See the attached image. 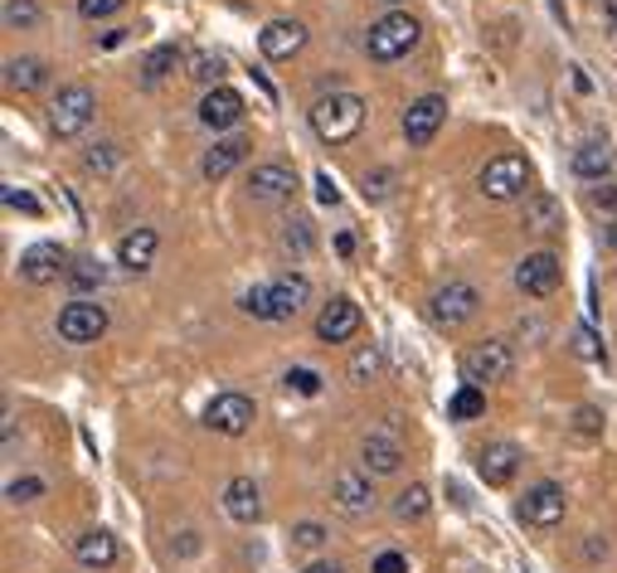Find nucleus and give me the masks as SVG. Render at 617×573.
<instances>
[{
  "label": "nucleus",
  "mask_w": 617,
  "mask_h": 573,
  "mask_svg": "<svg viewBox=\"0 0 617 573\" xmlns=\"http://www.w3.org/2000/svg\"><path fill=\"white\" fill-rule=\"evenodd\" d=\"M311 127H317V137L327 146H345L355 137V131L365 127V98L361 93H331L321 98L317 107H311Z\"/></svg>",
  "instance_id": "1"
},
{
  "label": "nucleus",
  "mask_w": 617,
  "mask_h": 573,
  "mask_svg": "<svg viewBox=\"0 0 617 573\" xmlns=\"http://www.w3.org/2000/svg\"><path fill=\"white\" fill-rule=\"evenodd\" d=\"M419 35H423V25L409 15V10H389L385 20H375L369 25V35H365V54L375 64H395V59H403V54L419 44Z\"/></svg>",
  "instance_id": "2"
},
{
  "label": "nucleus",
  "mask_w": 617,
  "mask_h": 573,
  "mask_svg": "<svg viewBox=\"0 0 617 573\" xmlns=\"http://www.w3.org/2000/svg\"><path fill=\"white\" fill-rule=\"evenodd\" d=\"M93 112H98V98H93V88L88 83H69V88H59V98L49 103V131L59 141H69L78 137V131L93 122Z\"/></svg>",
  "instance_id": "3"
},
{
  "label": "nucleus",
  "mask_w": 617,
  "mask_h": 573,
  "mask_svg": "<svg viewBox=\"0 0 617 573\" xmlns=\"http://www.w3.org/2000/svg\"><path fill=\"white\" fill-rule=\"evenodd\" d=\"M525 190H530V161L525 156H515V151H506V156H491L487 165H481V195L487 199H525Z\"/></svg>",
  "instance_id": "4"
},
{
  "label": "nucleus",
  "mask_w": 617,
  "mask_h": 573,
  "mask_svg": "<svg viewBox=\"0 0 617 573\" xmlns=\"http://www.w3.org/2000/svg\"><path fill=\"white\" fill-rule=\"evenodd\" d=\"M564 511H569V496H564V486H555V481L530 486L525 491V501L515 505L521 525H530V530H555V525L564 520Z\"/></svg>",
  "instance_id": "5"
},
{
  "label": "nucleus",
  "mask_w": 617,
  "mask_h": 573,
  "mask_svg": "<svg viewBox=\"0 0 617 573\" xmlns=\"http://www.w3.org/2000/svg\"><path fill=\"white\" fill-rule=\"evenodd\" d=\"M477 307H481V297H477L472 283H447V287L433 291L429 317L443 325V331H457V325H467V321L477 317Z\"/></svg>",
  "instance_id": "6"
},
{
  "label": "nucleus",
  "mask_w": 617,
  "mask_h": 573,
  "mask_svg": "<svg viewBox=\"0 0 617 573\" xmlns=\"http://www.w3.org/2000/svg\"><path fill=\"white\" fill-rule=\"evenodd\" d=\"M511 369H515V351L506 341H487V345L462 355V375H467V385H477V389L496 385V379H511Z\"/></svg>",
  "instance_id": "7"
},
{
  "label": "nucleus",
  "mask_w": 617,
  "mask_h": 573,
  "mask_svg": "<svg viewBox=\"0 0 617 573\" xmlns=\"http://www.w3.org/2000/svg\"><path fill=\"white\" fill-rule=\"evenodd\" d=\"M253 419H258V409H253V399L249 394H219V399H209V409H205V428H215L224 437H243L253 428Z\"/></svg>",
  "instance_id": "8"
},
{
  "label": "nucleus",
  "mask_w": 617,
  "mask_h": 573,
  "mask_svg": "<svg viewBox=\"0 0 617 573\" xmlns=\"http://www.w3.org/2000/svg\"><path fill=\"white\" fill-rule=\"evenodd\" d=\"M103 331H107V311L98 301H69L59 311V335L69 345H93V341H103Z\"/></svg>",
  "instance_id": "9"
},
{
  "label": "nucleus",
  "mask_w": 617,
  "mask_h": 573,
  "mask_svg": "<svg viewBox=\"0 0 617 573\" xmlns=\"http://www.w3.org/2000/svg\"><path fill=\"white\" fill-rule=\"evenodd\" d=\"M361 307H355L351 297H331L327 307H321V317H317V341H327V345H341V341H355L361 335Z\"/></svg>",
  "instance_id": "10"
},
{
  "label": "nucleus",
  "mask_w": 617,
  "mask_h": 573,
  "mask_svg": "<svg viewBox=\"0 0 617 573\" xmlns=\"http://www.w3.org/2000/svg\"><path fill=\"white\" fill-rule=\"evenodd\" d=\"M559 283H564V267H559L555 253H530L515 267V287L525 297H549V291H559Z\"/></svg>",
  "instance_id": "11"
},
{
  "label": "nucleus",
  "mask_w": 617,
  "mask_h": 573,
  "mask_svg": "<svg viewBox=\"0 0 617 573\" xmlns=\"http://www.w3.org/2000/svg\"><path fill=\"white\" fill-rule=\"evenodd\" d=\"M64 273H69V253H64L59 243H35V249H25V257H20V277H25L30 287H49V283H59Z\"/></svg>",
  "instance_id": "12"
},
{
  "label": "nucleus",
  "mask_w": 617,
  "mask_h": 573,
  "mask_svg": "<svg viewBox=\"0 0 617 573\" xmlns=\"http://www.w3.org/2000/svg\"><path fill=\"white\" fill-rule=\"evenodd\" d=\"M249 195L253 199H267V205H283V199L297 195V171L283 161H263V165H253V175H249Z\"/></svg>",
  "instance_id": "13"
},
{
  "label": "nucleus",
  "mask_w": 617,
  "mask_h": 573,
  "mask_svg": "<svg viewBox=\"0 0 617 573\" xmlns=\"http://www.w3.org/2000/svg\"><path fill=\"white\" fill-rule=\"evenodd\" d=\"M307 297H311V283L301 273H287V277H277V283H267V321L301 317Z\"/></svg>",
  "instance_id": "14"
},
{
  "label": "nucleus",
  "mask_w": 617,
  "mask_h": 573,
  "mask_svg": "<svg viewBox=\"0 0 617 573\" xmlns=\"http://www.w3.org/2000/svg\"><path fill=\"white\" fill-rule=\"evenodd\" d=\"M443 117H447V103L437 93L409 103V112H403V137H409V146H429L437 137V127H443Z\"/></svg>",
  "instance_id": "15"
},
{
  "label": "nucleus",
  "mask_w": 617,
  "mask_h": 573,
  "mask_svg": "<svg viewBox=\"0 0 617 573\" xmlns=\"http://www.w3.org/2000/svg\"><path fill=\"white\" fill-rule=\"evenodd\" d=\"M515 467H521V447L515 443H487L477 452V477L487 481V486H511Z\"/></svg>",
  "instance_id": "16"
},
{
  "label": "nucleus",
  "mask_w": 617,
  "mask_h": 573,
  "mask_svg": "<svg viewBox=\"0 0 617 573\" xmlns=\"http://www.w3.org/2000/svg\"><path fill=\"white\" fill-rule=\"evenodd\" d=\"M335 505L345 515H365L375 511V491H369V471H335V486H331Z\"/></svg>",
  "instance_id": "17"
},
{
  "label": "nucleus",
  "mask_w": 617,
  "mask_h": 573,
  "mask_svg": "<svg viewBox=\"0 0 617 573\" xmlns=\"http://www.w3.org/2000/svg\"><path fill=\"white\" fill-rule=\"evenodd\" d=\"M199 122H205L209 131L233 127V122H243V98L233 93V88H209L205 103H199Z\"/></svg>",
  "instance_id": "18"
},
{
  "label": "nucleus",
  "mask_w": 617,
  "mask_h": 573,
  "mask_svg": "<svg viewBox=\"0 0 617 573\" xmlns=\"http://www.w3.org/2000/svg\"><path fill=\"white\" fill-rule=\"evenodd\" d=\"M301 44H307V25H297V20H273V25L258 35V49H263L267 59H292V54H301Z\"/></svg>",
  "instance_id": "19"
},
{
  "label": "nucleus",
  "mask_w": 617,
  "mask_h": 573,
  "mask_svg": "<svg viewBox=\"0 0 617 573\" xmlns=\"http://www.w3.org/2000/svg\"><path fill=\"white\" fill-rule=\"evenodd\" d=\"M156 229H132V233H122L117 239V263L127 267V273H146V267H151V257H156Z\"/></svg>",
  "instance_id": "20"
},
{
  "label": "nucleus",
  "mask_w": 617,
  "mask_h": 573,
  "mask_svg": "<svg viewBox=\"0 0 617 573\" xmlns=\"http://www.w3.org/2000/svg\"><path fill=\"white\" fill-rule=\"evenodd\" d=\"M361 457H365V471H369V477H395L399 462H403V447H399L389 433H369L365 447H361Z\"/></svg>",
  "instance_id": "21"
},
{
  "label": "nucleus",
  "mask_w": 617,
  "mask_h": 573,
  "mask_svg": "<svg viewBox=\"0 0 617 573\" xmlns=\"http://www.w3.org/2000/svg\"><path fill=\"white\" fill-rule=\"evenodd\" d=\"M249 156V141L243 137H224V141H215L205 151V161H199V175L205 180H224V175H233V165Z\"/></svg>",
  "instance_id": "22"
},
{
  "label": "nucleus",
  "mask_w": 617,
  "mask_h": 573,
  "mask_svg": "<svg viewBox=\"0 0 617 573\" xmlns=\"http://www.w3.org/2000/svg\"><path fill=\"white\" fill-rule=\"evenodd\" d=\"M224 511H229L239 525H253L258 515H263V501H258V486L249 477H233L229 486H224Z\"/></svg>",
  "instance_id": "23"
},
{
  "label": "nucleus",
  "mask_w": 617,
  "mask_h": 573,
  "mask_svg": "<svg viewBox=\"0 0 617 573\" xmlns=\"http://www.w3.org/2000/svg\"><path fill=\"white\" fill-rule=\"evenodd\" d=\"M73 554L83 569H112L117 564V539H112L107 530H88V535H78Z\"/></svg>",
  "instance_id": "24"
},
{
  "label": "nucleus",
  "mask_w": 617,
  "mask_h": 573,
  "mask_svg": "<svg viewBox=\"0 0 617 573\" xmlns=\"http://www.w3.org/2000/svg\"><path fill=\"white\" fill-rule=\"evenodd\" d=\"M613 161H617V156H613V146H608V141H583L569 165H574V175H579V180H603V175L613 171Z\"/></svg>",
  "instance_id": "25"
},
{
  "label": "nucleus",
  "mask_w": 617,
  "mask_h": 573,
  "mask_svg": "<svg viewBox=\"0 0 617 573\" xmlns=\"http://www.w3.org/2000/svg\"><path fill=\"white\" fill-rule=\"evenodd\" d=\"M44 78H49V69H44V59H35V54L5 64V88H15V93H35V88H44Z\"/></svg>",
  "instance_id": "26"
},
{
  "label": "nucleus",
  "mask_w": 617,
  "mask_h": 573,
  "mask_svg": "<svg viewBox=\"0 0 617 573\" xmlns=\"http://www.w3.org/2000/svg\"><path fill=\"white\" fill-rule=\"evenodd\" d=\"M525 224L535 233H555V229H564V209H559L555 195H530L525 199Z\"/></svg>",
  "instance_id": "27"
},
{
  "label": "nucleus",
  "mask_w": 617,
  "mask_h": 573,
  "mask_svg": "<svg viewBox=\"0 0 617 573\" xmlns=\"http://www.w3.org/2000/svg\"><path fill=\"white\" fill-rule=\"evenodd\" d=\"M433 511V496H429V486H423V481H413V486H403L399 496H395V515L403 525L409 520H423V515Z\"/></svg>",
  "instance_id": "28"
},
{
  "label": "nucleus",
  "mask_w": 617,
  "mask_h": 573,
  "mask_svg": "<svg viewBox=\"0 0 617 573\" xmlns=\"http://www.w3.org/2000/svg\"><path fill=\"white\" fill-rule=\"evenodd\" d=\"M487 413V394H481L477 385H462L453 399H447V419H457V423H472Z\"/></svg>",
  "instance_id": "29"
},
{
  "label": "nucleus",
  "mask_w": 617,
  "mask_h": 573,
  "mask_svg": "<svg viewBox=\"0 0 617 573\" xmlns=\"http://www.w3.org/2000/svg\"><path fill=\"white\" fill-rule=\"evenodd\" d=\"M175 64H181V44H161V49H151V59L141 64V83H146V88H156L165 73L175 69Z\"/></svg>",
  "instance_id": "30"
},
{
  "label": "nucleus",
  "mask_w": 617,
  "mask_h": 573,
  "mask_svg": "<svg viewBox=\"0 0 617 573\" xmlns=\"http://www.w3.org/2000/svg\"><path fill=\"white\" fill-rule=\"evenodd\" d=\"M379 375H385V351H379V345H361L351 359V379L355 385H369V379H379Z\"/></svg>",
  "instance_id": "31"
},
{
  "label": "nucleus",
  "mask_w": 617,
  "mask_h": 573,
  "mask_svg": "<svg viewBox=\"0 0 617 573\" xmlns=\"http://www.w3.org/2000/svg\"><path fill=\"white\" fill-rule=\"evenodd\" d=\"M69 283L78 291H93V287L107 283V267L98 263V257H73V263H69Z\"/></svg>",
  "instance_id": "32"
},
{
  "label": "nucleus",
  "mask_w": 617,
  "mask_h": 573,
  "mask_svg": "<svg viewBox=\"0 0 617 573\" xmlns=\"http://www.w3.org/2000/svg\"><path fill=\"white\" fill-rule=\"evenodd\" d=\"M574 355L579 359H589V365H608V351H603V341H598V331L593 325H574Z\"/></svg>",
  "instance_id": "33"
},
{
  "label": "nucleus",
  "mask_w": 617,
  "mask_h": 573,
  "mask_svg": "<svg viewBox=\"0 0 617 573\" xmlns=\"http://www.w3.org/2000/svg\"><path fill=\"white\" fill-rule=\"evenodd\" d=\"M190 73L205 88H215V83H224V73H229V59H224V54H195V69Z\"/></svg>",
  "instance_id": "34"
},
{
  "label": "nucleus",
  "mask_w": 617,
  "mask_h": 573,
  "mask_svg": "<svg viewBox=\"0 0 617 573\" xmlns=\"http://www.w3.org/2000/svg\"><path fill=\"white\" fill-rule=\"evenodd\" d=\"M39 5L35 0H5V30H35Z\"/></svg>",
  "instance_id": "35"
},
{
  "label": "nucleus",
  "mask_w": 617,
  "mask_h": 573,
  "mask_svg": "<svg viewBox=\"0 0 617 573\" xmlns=\"http://www.w3.org/2000/svg\"><path fill=\"white\" fill-rule=\"evenodd\" d=\"M117 161H122L117 141H98L93 151L83 156V165H88V171H93V175H107V171H112V165H117Z\"/></svg>",
  "instance_id": "36"
},
{
  "label": "nucleus",
  "mask_w": 617,
  "mask_h": 573,
  "mask_svg": "<svg viewBox=\"0 0 617 573\" xmlns=\"http://www.w3.org/2000/svg\"><path fill=\"white\" fill-rule=\"evenodd\" d=\"M5 496H10V505H30V501L44 496V481L39 477H20V481H10L5 486Z\"/></svg>",
  "instance_id": "37"
},
{
  "label": "nucleus",
  "mask_w": 617,
  "mask_h": 573,
  "mask_svg": "<svg viewBox=\"0 0 617 573\" xmlns=\"http://www.w3.org/2000/svg\"><path fill=\"white\" fill-rule=\"evenodd\" d=\"M574 433L579 437H598L603 433V413L593 409V403H583V409L574 413Z\"/></svg>",
  "instance_id": "38"
},
{
  "label": "nucleus",
  "mask_w": 617,
  "mask_h": 573,
  "mask_svg": "<svg viewBox=\"0 0 617 573\" xmlns=\"http://www.w3.org/2000/svg\"><path fill=\"white\" fill-rule=\"evenodd\" d=\"M122 5H127V0H78V15L83 20H107V15H117Z\"/></svg>",
  "instance_id": "39"
},
{
  "label": "nucleus",
  "mask_w": 617,
  "mask_h": 573,
  "mask_svg": "<svg viewBox=\"0 0 617 573\" xmlns=\"http://www.w3.org/2000/svg\"><path fill=\"white\" fill-rule=\"evenodd\" d=\"M287 389H297V394H321V375L317 369H287Z\"/></svg>",
  "instance_id": "40"
},
{
  "label": "nucleus",
  "mask_w": 617,
  "mask_h": 573,
  "mask_svg": "<svg viewBox=\"0 0 617 573\" xmlns=\"http://www.w3.org/2000/svg\"><path fill=\"white\" fill-rule=\"evenodd\" d=\"M321 539H327V530H321L317 520H307V525H297V530H292V545H297V549H321Z\"/></svg>",
  "instance_id": "41"
},
{
  "label": "nucleus",
  "mask_w": 617,
  "mask_h": 573,
  "mask_svg": "<svg viewBox=\"0 0 617 573\" xmlns=\"http://www.w3.org/2000/svg\"><path fill=\"white\" fill-rule=\"evenodd\" d=\"M389 190H395V175H389V171L365 175V199H389Z\"/></svg>",
  "instance_id": "42"
},
{
  "label": "nucleus",
  "mask_w": 617,
  "mask_h": 573,
  "mask_svg": "<svg viewBox=\"0 0 617 573\" xmlns=\"http://www.w3.org/2000/svg\"><path fill=\"white\" fill-rule=\"evenodd\" d=\"M5 205L20 209V215H39V199L30 195V190H5Z\"/></svg>",
  "instance_id": "43"
},
{
  "label": "nucleus",
  "mask_w": 617,
  "mask_h": 573,
  "mask_svg": "<svg viewBox=\"0 0 617 573\" xmlns=\"http://www.w3.org/2000/svg\"><path fill=\"white\" fill-rule=\"evenodd\" d=\"M243 311H249V317H258V321H267V283L253 287L249 297H243Z\"/></svg>",
  "instance_id": "44"
},
{
  "label": "nucleus",
  "mask_w": 617,
  "mask_h": 573,
  "mask_svg": "<svg viewBox=\"0 0 617 573\" xmlns=\"http://www.w3.org/2000/svg\"><path fill=\"white\" fill-rule=\"evenodd\" d=\"M589 205L593 209H608V215H613V209H617V185H593L589 190Z\"/></svg>",
  "instance_id": "45"
},
{
  "label": "nucleus",
  "mask_w": 617,
  "mask_h": 573,
  "mask_svg": "<svg viewBox=\"0 0 617 573\" xmlns=\"http://www.w3.org/2000/svg\"><path fill=\"white\" fill-rule=\"evenodd\" d=\"M369 573H409V559H403L399 549H389V554L375 559V569H369Z\"/></svg>",
  "instance_id": "46"
},
{
  "label": "nucleus",
  "mask_w": 617,
  "mask_h": 573,
  "mask_svg": "<svg viewBox=\"0 0 617 573\" xmlns=\"http://www.w3.org/2000/svg\"><path fill=\"white\" fill-rule=\"evenodd\" d=\"M283 243H287V249H292V243H297V253L307 249V243H311V229H307V219H297V229H287V233H283Z\"/></svg>",
  "instance_id": "47"
},
{
  "label": "nucleus",
  "mask_w": 617,
  "mask_h": 573,
  "mask_svg": "<svg viewBox=\"0 0 617 573\" xmlns=\"http://www.w3.org/2000/svg\"><path fill=\"white\" fill-rule=\"evenodd\" d=\"M317 195H321V205H335V199H341V195H335V185H331V175H317Z\"/></svg>",
  "instance_id": "48"
},
{
  "label": "nucleus",
  "mask_w": 617,
  "mask_h": 573,
  "mask_svg": "<svg viewBox=\"0 0 617 573\" xmlns=\"http://www.w3.org/2000/svg\"><path fill=\"white\" fill-rule=\"evenodd\" d=\"M335 253H341V257L355 253V239H351V233H335Z\"/></svg>",
  "instance_id": "49"
},
{
  "label": "nucleus",
  "mask_w": 617,
  "mask_h": 573,
  "mask_svg": "<svg viewBox=\"0 0 617 573\" xmlns=\"http://www.w3.org/2000/svg\"><path fill=\"white\" fill-rule=\"evenodd\" d=\"M301 573H345V569H341V564H327V559H321V564H307Z\"/></svg>",
  "instance_id": "50"
},
{
  "label": "nucleus",
  "mask_w": 617,
  "mask_h": 573,
  "mask_svg": "<svg viewBox=\"0 0 617 573\" xmlns=\"http://www.w3.org/2000/svg\"><path fill=\"white\" fill-rule=\"evenodd\" d=\"M608 249H617V219L608 224Z\"/></svg>",
  "instance_id": "51"
},
{
  "label": "nucleus",
  "mask_w": 617,
  "mask_h": 573,
  "mask_svg": "<svg viewBox=\"0 0 617 573\" xmlns=\"http://www.w3.org/2000/svg\"><path fill=\"white\" fill-rule=\"evenodd\" d=\"M385 5H399V0H385Z\"/></svg>",
  "instance_id": "52"
}]
</instances>
